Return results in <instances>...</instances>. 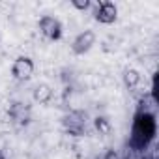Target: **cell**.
<instances>
[{
  "instance_id": "cell-1",
  "label": "cell",
  "mask_w": 159,
  "mask_h": 159,
  "mask_svg": "<svg viewBox=\"0 0 159 159\" xmlns=\"http://www.w3.org/2000/svg\"><path fill=\"white\" fill-rule=\"evenodd\" d=\"M155 118L150 112H140L137 114L135 122H133V133H131V146L140 150L146 148L152 139L155 137Z\"/></svg>"
},
{
  "instance_id": "cell-2",
  "label": "cell",
  "mask_w": 159,
  "mask_h": 159,
  "mask_svg": "<svg viewBox=\"0 0 159 159\" xmlns=\"http://www.w3.org/2000/svg\"><path fill=\"white\" fill-rule=\"evenodd\" d=\"M62 127L71 137H84L88 133V116L83 111H71L62 118Z\"/></svg>"
},
{
  "instance_id": "cell-3",
  "label": "cell",
  "mask_w": 159,
  "mask_h": 159,
  "mask_svg": "<svg viewBox=\"0 0 159 159\" xmlns=\"http://www.w3.org/2000/svg\"><path fill=\"white\" fill-rule=\"evenodd\" d=\"M38 28L41 32L43 38L51 39V41H58L64 34V28H62V23L56 19V17H51V15H43L38 23Z\"/></svg>"
},
{
  "instance_id": "cell-4",
  "label": "cell",
  "mask_w": 159,
  "mask_h": 159,
  "mask_svg": "<svg viewBox=\"0 0 159 159\" xmlns=\"http://www.w3.org/2000/svg\"><path fill=\"white\" fill-rule=\"evenodd\" d=\"M34 60L30 56H17L11 64V77L15 81H28L34 75Z\"/></svg>"
},
{
  "instance_id": "cell-5",
  "label": "cell",
  "mask_w": 159,
  "mask_h": 159,
  "mask_svg": "<svg viewBox=\"0 0 159 159\" xmlns=\"http://www.w3.org/2000/svg\"><path fill=\"white\" fill-rule=\"evenodd\" d=\"M94 45H96V32H94V30H83L81 34L73 39L71 51H73V54H77V56H83V54H86Z\"/></svg>"
},
{
  "instance_id": "cell-6",
  "label": "cell",
  "mask_w": 159,
  "mask_h": 159,
  "mask_svg": "<svg viewBox=\"0 0 159 159\" xmlns=\"http://www.w3.org/2000/svg\"><path fill=\"white\" fill-rule=\"evenodd\" d=\"M94 17L101 25H112L118 19V6L114 2H111V0H103V2H99Z\"/></svg>"
},
{
  "instance_id": "cell-7",
  "label": "cell",
  "mask_w": 159,
  "mask_h": 159,
  "mask_svg": "<svg viewBox=\"0 0 159 159\" xmlns=\"http://www.w3.org/2000/svg\"><path fill=\"white\" fill-rule=\"evenodd\" d=\"M8 116H10V120H11L15 125H26V124H30V120H32V116H30V107H28L26 103H21V101L10 105Z\"/></svg>"
},
{
  "instance_id": "cell-8",
  "label": "cell",
  "mask_w": 159,
  "mask_h": 159,
  "mask_svg": "<svg viewBox=\"0 0 159 159\" xmlns=\"http://www.w3.org/2000/svg\"><path fill=\"white\" fill-rule=\"evenodd\" d=\"M32 99H34L36 103H39V105H47V103L52 99V88H51L47 83L38 84V86L34 88V92H32Z\"/></svg>"
},
{
  "instance_id": "cell-9",
  "label": "cell",
  "mask_w": 159,
  "mask_h": 159,
  "mask_svg": "<svg viewBox=\"0 0 159 159\" xmlns=\"http://www.w3.org/2000/svg\"><path fill=\"white\" fill-rule=\"evenodd\" d=\"M140 73L135 69V67H129V69H125L124 71V84L129 88V90H133V88H137L139 86V83H140Z\"/></svg>"
},
{
  "instance_id": "cell-10",
  "label": "cell",
  "mask_w": 159,
  "mask_h": 159,
  "mask_svg": "<svg viewBox=\"0 0 159 159\" xmlns=\"http://www.w3.org/2000/svg\"><path fill=\"white\" fill-rule=\"evenodd\" d=\"M94 127L99 135H109L112 131V124L107 116H96L94 118Z\"/></svg>"
},
{
  "instance_id": "cell-11",
  "label": "cell",
  "mask_w": 159,
  "mask_h": 159,
  "mask_svg": "<svg viewBox=\"0 0 159 159\" xmlns=\"http://www.w3.org/2000/svg\"><path fill=\"white\" fill-rule=\"evenodd\" d=\"M69 4H71L75 10H79V11H86V10H90V6H92L90 0H71Z\"/></svg>"
},
{
  "instance_id": "cell-12",
  "label": "cell",
  "mask_w": 159,
  "mask_h": 159,
  "mask_svg": "<svg viewBox=\"0 0 159 159\" xmlns=\"http://www.w3.org/2000/svg\"><path fill=\"white\" fill-rule=\"evenodd\" d=\"M0 159H6V155H4V153H2V152H0Z\"/></svg>"
}]
</instances>
